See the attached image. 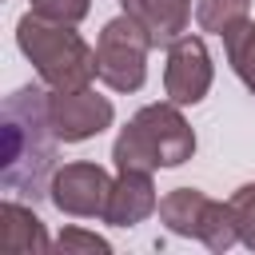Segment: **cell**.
Segmentation results:
<instances>
[{"label":"cell","instance_id":"obj_1","mask_svg":"<svg viewBox=\"0 0 255 255\" xmlns=\"http://www.w3.org/2000/svg\"><path fill=\"white\" fill-rule=\"evenodd\" d=\"M0 124H4V163H0L4 191L32 195V199L48 195L56 175V151H60V135L48 116V92L40 84L16 88L4 100Z\"/></svg>","mask_w":255,"mask_h":255},{"label":"cell","instance_id":"obj_2","mask_svg":"<svg viewBox=\"0 0 255 255\" xmlns=\"http://www.w3.org/2000/svg\"><path fill=\"white\" fill-rule=\"evenodd\" d=\"M16 44L28 56V64L36 68L40 84L52 92L88 88L96 80V52L76 32V24H60L40 12H24L16 24Z\"/></svg>","mask_w":255,"mask_h":255},{"label":"cell","instance_id":"obj_3","mask_svg":"<svg viewBox=\"0 0 255 255\" xmlns=\"http://www.w3.org/2000/svg\"><path fill=\"white\" fill-rule=\"evenodd\" d=\"M195 155V131L187 128L175 100L147 104L131 116L128 128H120L112 143V159L120 171H155V167H179Z\"/></svg>","mask_w":255,"mask_h":255},{"label":"cell","instance_id":"obj_4","mask_svg":"<svg viewBox=\"0 0 255 255\" xmlns=\"http://www.w3.org/2000/svg\"><path fill=\"white\" fill-rule=\"evenodd\" d=\"M151 36L124 12L104 24L96 44V80H104L112 92H139L147 80V52Z\"/></svg>","mask_w":255,"mask_h":255},{"label":"cell","instance_id":"obj_5","mask_svg":"<svg viewBox=\"0 0 255 255\" xmlns=\"http://www.w3.org/2000/svg\"><path fill=\"white\" fill-rule=\"evenodd\" d=\"M112 175L100 167V163H64L56 167L52 175V187H48V199L64 211V215H80V219H104L108 211V195H112Z\"/></svg>","mask_w":255,"mask_h":255},{"label":"cell","instance_id":"obj_6","mask_svg":"<svg viewBox=\"0 0 255 255\" xmlns=\"http://www.w3.org/2000/svg\"><path fill=\"white\" fill-rule=\"evenodd\" d=\"M48 116H52V128L64 143H84V139L100 135L104 128H112L116 108H112L108 96H96L92 84L72 88V92H52L48 88Z\"/></svg>","mask_w":255,"mask_h":255},{"label":"cell","instance_id":"obj_7","mask_svg":"<svg viewBox=\"0 0 255 255\" xmlns=\"http://www.w3.org/2000/svg\"><path fill=\"white\" fill-rule=\"evenodd\" d=\"M211 88V56L199 36H179L167 48V68H163V92L179 108L199 104Z\"/></svg>","mask_w":255,"mask_h":255},{"label":"cell","instance_id":"obj_8","mask_svg":"<svg viewBox=\"0 0 255 255\" xmlns=\"http://www.w3.org/2000/svg\"><path fill=\"white\" fill-rule=\"evenodd\" d=\"M151 211H159V195H155L151 171H120V179L112 183V195H108L104 223H112V227H135Z\"/></svg>","mask_w":255,"mask_h":255},{"label":"cell","instance_id":"obj_9","mask_svg":"<svg viewBox=\"0 0 255 255\" xmlns=\"http://www.w3.org/2000/svg\"><path fill=\"white\" fill-rule=\"evenodd\" d=\"M120 8L151 36L155 48H171L191 20V0H120Z\"/></svg>","mask_w":255,"mask_h":255},{"label":"cell","instance_id":"obj_10","mask_svg":"<svg viewBox=\"0 0 255 255\" xmlns=\"http://www.w3.org/2000/svg\"><path fill=\"white\" fill-rule=\"evenodd\" d=\"M0 247H4V251H16V255L48 251L44 223L36 219L32 207H20L16 199H4V203H0Z\"/></svg>","mask_w":255,"mask_h":255},{"label":"cell","instance_id":"obj_11","mask_svg":"<svg viewBox=\"0 0 255 255\" xmlns=\"http://www.w3.org/2000/svg\"><path fill=\"white\" fill-rule=\"evenodd\" d=\"M207 207L211 199L195 187H175L159 199V219L171 235H187V239H199L203 231V219H207Z\"/></svg>","mask_w":255,"mask_h":255},{"label":"cell","instance_id":"obj_12","mask_svg":"<svg viewBox=\"0 0 255 255\" xmlns=\"http://www.w3.org/2000/svg\"><path fill=\"white\" fill-rule=\"evenodd\" d=\"M223 52H227V64L235 68V76L247 84V92L255 96V24L243 20L235 28L223 32Z\"/></svg>","mask_w":255,"mask_h":255},{"label":"cell","instance_id":"obj_13","mask_svg":"<svg viewBox=\"0 0 255 255\" xmlns=\"http://www.w3.org/2000/svg\"><path fill=\"white\" fill-rule=\"evenodd\" d=\"M199 243H203L207 251H227V247L239 243V227H235V211H231V203L211 199L207 219H203V231H199Z\"/></svg>","mask_w":255,"mask_h":255},{"label":"cell","instance_id":"obj_14","mask_svg":"<svg viewBox=\"0 0 255 255\" xmlns=\"http://www.w3.org/2000/svg\"><path fill=\"white\" fill-rule=\"evenodd\" d=\"M247 8H251V0H199L195 4V24L203 32L223 36L227 28H235V24L247 20Z\"/></svg>","mask_w":255,"mask_h":255},{"label":"cell","instance_id":"obj_15","mask_svg":"<svg viewBox=\"0 0 255 255\" xmlns=\"http://www.w3.org/2000/svg\"><path fill=\"white\" fill-rule=\"evenodd\" d=\"M231 211H235V227H239V243H247L255 251V183H243L231 199Z\"/></svg>","mask_w":255,"mask_h":255},{"label":"cell","instance_id":"obj_16","mask_svg":"<svg viewBox=\"0 0 255 255\" xmlns=\"http://www.w3.org/2000/svg\"><path fill=\"white\" fill-rule=\"evenodd\" d=\"M32 12L60 20V24H80L92 12V0H32Z\"/></svg>","mask_w":255,"mask_h":255},{"label":"cell","instance_id":"obj_17","mask_svg":"<svg viewBox=\"0 0 255 255\" xmlns=\"http://www.w3.org/2000/svg\"><path fill=\"white\" fill-rule=\"evenodd\" d=\"M56 247L68 255V251H96V255H108L112 247H108V239H100V235H92V231H80V227H64L60 231V239H56Z\"/></svg>","mask_w":255,"mask_h":255}]
</instances>
